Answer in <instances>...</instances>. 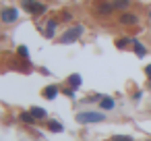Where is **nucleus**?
<instances>
[{"label": "nucleus", "instance_id": "nucleus-20", "mask_svg": "<svg viewBox=\"0 0 151 141\" xmlns=\"http://www.w3.org/2000/svg\"><path fill=\"white\" fill-rule=\"evenodd\" d=\"M149 13H151V7H149Z\"/></svg>", "mask_w": 151, "mask_h": 141}, {"label": "nucleus", "instance_id": "nucleus-16", "mask_svg": "<svg viewBox=\"0 0 151 141\" xmlns=\"http://www.w3.org/2000/svg\"><path fill=\"white\" fill-rule=\"evenodd\" d=\"M112 141H132V139H130L128 135H116V137H114Z\"/></svg>", "mask_w": 151, "mask_h": 141}, {"label": "nucleus", "instance_id": "nucleus-11", "mask_svg": "<svg viewBox=\"0 0 151 141\" xmlns=\"http://www.w3.org/2000/svg\"><path fill=\"white\" fill-rule=\"evenodd\" d=\"M48 127H50V131H54V133H60V131H62V124H60V122H56V120H50V124H48Z\"/></svg>", "mask_w": 151, "mask_h": 141}, {"label": "nucleus", "instance_id": "nucleus-19", "mask_svg": "<svg viewBox=\"0 0 151 141\" xmlns=\"http://www.w3.org/2000/svg\"><path fill=\"white\" fill-rule=\"evenodd\" d=\"M145 73H147V77H149V79H151V64H149V67H147V69H145Z\"/></svg>", "mask_w": 151, "mask_h": 141}, {"label": "nucleus", "instance_id": "nucleus-8", "mask_svg": "<svg viewBox=\"0 0 151 141\" xmlns=\"http://www.w3.org/2000/svg\"><path fill=\"white\" fill-rule=\"evenodd\" d=\"M112 9H114V4H101V7L97 9V13H99V15H110Z\"/></svg>", "mask_w": 151, "mask_h": 141}, {"label": "nucleus", "instance_id": "nucleus-1", "mask_svg": "<svg viewBox=\"0 0 151 141\" xmlns=\"http://www.w3.org/2000/svg\"><path fill=\"white\" fill-rule=\"evenodd\" d=\"M83 29H85L83 25H75L73 29H68V31H66V33H64V35L60 38V42H62V44H70V42H77V40L81 38Z\"/></svg>", "mask_w": 151, "mask_h": 141}, {"label": "nucleus", "instance_id": "nucleus-13", "mask_svg": "<svg viewBox=\"0 0 151 141\" xmlns=\"http://www.w3.org/2000/svg\"><path fill=\"white\" fill-rule=\"evenodd\" d=\"M128 0H114V9H126Z\"/></svg>", "mask_w": 151, "mask_h": 141}, {"label": "nucleus", "instance_id": "nucleus-6", "mask_svg": "<svg viewBox=\"0 0 151 141\" xmlns=\"http://www.w3.org/2000/svg\"><path fill=\"white\" fill-rule=\"evenodd\" d=\"M56 93H58V87H54V85H50V87H46V89H44V95H46L48 100L56 98Z\"/></svg>", "mask_w": 151, "mask_h": 141}, {"label": "nucleus", "instance_id": "nucleus-12", "mask_svg": "<svg viewBox=\"0 0 151 141\" xmlns=\"http://www.w3.org/2000/svg\"><path fill=\"white\" fill-rule=\"evenodd\" d=\"M132 46H134V50H137V54H139V56H145V48H143V44L132 42Z\"/></svg>", "mask_w": 151, "mask_h": 141}, {"label": "nucleus", "instance_id": "nucleus-10", "mask_svg": "<svg viewBox=\"0 0 151 141\" xmlns=\"http://www.w3.org/2000/svg\"><path fill=\"white\" fill-rule=\"evenodd\" d=\"M54 27H56V21H50V23L46 25V35H48V38L54 35Z\"/></svg>", "mask_w": 151, "mask_h": 141}, {"label": "nucleus", "instance_id": "nucleus-3", "mask_svg": "<svg viewBox=\"0 0 151 141\" xmlns=\"http://www.w3.org/2000/svg\"><path fill=\"white\" fill-rule=\"evenodd\" d=\"M77 120L79 122H99V120H104V114L101 112H81V114H77Z\"/></svg>", "mask_w": 151, "mask_h": 141}, {"label": "nucleus", "instance_id": "nucleus-2", "mask_svg": "<svg viewBox=\"0 0 151 141\" xmlns=\"http://www.w3.org/2000/svg\"><path fill=\"white\" fill-rule=\"evenodd\" d=\"M23 9H25L27 13H31V15H42V13H46V7L40 4V2H35V0H23Z\"/></svg>", "mask_w": 151, "mask_h": 141}, {"label": "nucleus", "instance_id": "nucleus-4", "mask_svg": "<svg viewBox=\"0 0 151 141\" xmlns=\"http://www.w3.org/2000/svg\"><path fill=\"white\" fill-rule=\"evenodd\" d=\"M2 21H4V23L17 21V9H4V11H2Z\"/></svg>", "mask_w": 151, "mask_h": 141}, {"label": "nucleus", "instance_id": "nucleus-14", "mask_svg": "<svg viewBox=\"0 0 151 141\" xmlns=\"http://www.w3.org/2000/svg\"><path fill=\"white\" fill-rule=\"evenodd\" d=\"M70 85H73V87H79V85H81V77H79V75H70Z\"/></svg>", "mask_w": 151, "mask_h": 141}, {"label": "nucleus", "instance_id": "nucleus-18", "mask_svg": "<svg viewBox=\"0 0 151 141\" xmlns=\"http://www.w3.org/2000/svg\"><path fill=\"white\" fill-rule=\"evenodd\" d=\"M126 44H128V40H120V42H118V46H120V48H124Z\"/></svg>", "mask_w": 151, "mask_h": 141}, {"label": "nucleus", "instance_id": "nucleus-5", "mask_svg": "<svg viewBox=\"0 0 151 141\" xmlns=\"http://www.w3.org/2000/svg\"><path fill=\"white\" fill-rule=\"evenodd\" d=\"M120 23H122V25H134V23H137V15H132V13H122V15H120Z\"/></svg>", "mask_w": 151, "mask_h": 141}, {"label": "nucleus", "instance_id": "nucleus-9", "mask_svg": "<svg viewBox=\"0 0 151 141\" xmlns=\"http://www.w3.org/2000/svg\"><path fill=\"white\" fill-rule=\"evenodd\" d=\"M31 114H33L35 118H44V116H46V110H44V108H37V106H35V108H31Z\"/></svg>", "mask_w": 151, "mask_h": 141}, {"label": "nucleus", "instance_id": "nucleus-7", "mask_svg": "<svg viewBox=\"0 0 151 141\" xmlns=\"http://www.w3.org/2000/svg\"><path fill=\"white\" fill-rule=\"evenodd\" d=\"M99 106H101L104 110H112V108H114V100H110V98H104Z\"/></svg>", "mask_w": 151, "mask_h": 141}, {"label": "nucleus", "instance_id": "nucleus-17", "mask_svg": "<svg viewBox=\"0 0 151 141\" xmlns=\"http://www.w3.org/2000/svg\"><path fill=\"white\" fill-rule=\"evenodd\" d=\"M19 52H21V56H27V48H25V46H21Z\"/></svg>", "mask_w": 151, "mask_h": 141}, {"label": "nucleus", "instance_id": "nucleus-15", "mask_svg": "<svg viewBox=\"0 0 151 141\" xmlns=\"http://www.w3.org/2000/svg\"><path fill=\"white\" fill-rule=\"evenodd\" d=\"M33 118H35L33 114H27V112L21 114V120H23V122H33Z\"/></svg>", "mask_w": 151, "mask_h": 141}]
</instances>
